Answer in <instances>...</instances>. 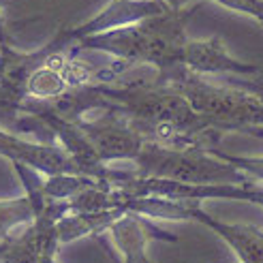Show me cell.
I'll use <instances>...</instances> for the list:
<instances>
[{
	"label": "cell",
	"mask_w": 263,
	"mask_h": 263,
	"mask_svg": "<svg viewBox=\"0 0 263 263\" xmlns=\"http://www.w3.org/2000/svg\"><path fill=\"white\" fill-rule=\"evenodd\" d=\"M103 99L118 105L146 141L174 148H216L225 135L186 101V97L159 80L95 86Z\"/></svg>",
	"instance_id": "obj_1"
},
{
	"label": "cell",
	"mask_w": 263,
	"mask_h": 263,
	"mask_svg": "<svg viewBox=\"0 0 263 263\" xmlns=\"http://www.w3.org/2000/svg\"><path fill=\"white\" fill-rule=\"evenodd\" d=\"M199 7H189L174 11L169 9L161 15L141 20L137 24L116 28L82 41L73 51H99L107 54L111 60H118L126 67L146 64L156 71V75H165L182 67L184 47L189 43L186 22L193 11Z\"/></svg>",
	"instance_id": "obj_2"
},
{
	"label": "cell",
	"mask_w": 263,
	"mask_h": 263,
	"mask_svg": "<svg viewBox=\"0 0 263 263\" xmlns=\"http://www.w3.org/2000/svg\"><path fill=\"white\" fill-rule=\"evenodd\" d=\"M154 80L176 88L186 97L197 114H201L222 133L240 130L253 135L263 128V101L251 92L229 84H212L203 75H195L184 67L165 75H154Z\"/></svg>",
	"instance_id": "obj_3"
},
{
	"label": "cell",
	"mask_w": 263,
	"mask_h": 263,
	"mask_svg": "<svg viewBox=\"0 0 263 263\" xmlns=\"http://www.w3.org/2000/svg\"><path fill=\"white\" fill-rule=\"evenodd\" d=\"M133 169L139 176L180 184H257L212 150L174 148L152 141H146Z\"/></svg>",
	"instance_id": "obj_4"
},
{
	"label": "cell",
	"mask_w": 263,
	"mask_h": 263,
	"mask_svg": "<svg viewBox=\"0 0 263 263\" xmlns=\"http://www.w3.org/2000/svg\"><path fill=\"white\" fill-rule=\"evenodd\" d=\"M73 122L82 128V133L90 141L92 150L97 152L103 165H111L118 161L135 163L146 146V139L137 130L133 120L118 105L103 99L101 92L97 107L88 109Z\"/></svg>",
	"instance_id": "obj_5"
},
{
	"label": "cell",
	"mask_w": 263,
	"mask_h": 263,
	"mask_svg": "<svg viewBox=\"0 0 263 263\" xmlns=\"http://www.w3.org/2000/svg\"><path fill=\"white\" fill-rule=\"evenodd\" d=\"M165 11H169V9L161 3V0H109L95 17L77 24L73 28L58 30L54 36H51V41L45 43V47L51 51L75 49L82 41H86L90 36L109 32L116 28H124V26L137 24L141 20L161 15Z\"/></svg>",
	"instance_id": "obj_6"
},
{
	"label": "cell",
	"mask_w": 263,
	"mask_h": 263,
	"mask_svg": "<svg viewBox=\"0 0 263 263\" xmlns=\"http://www.w3.org/2000/svg\"><path fill=\"white\" fill-rule=\"evenodd\" d=\"M0 156H5L9 163L28 165L45 176L80 174V169L75 167L71 156L60 146L36 141L5 126H0Z\"/></svg>",
	"instance_id": "obj_7"
},
{
	"label": "cell",
	"mask_w": 263,
	"mask_h": 263,
	"mask_svg": "<svg viewBox=\"0 0 263 263\" xmlns=\"http://www.w3.org/2000/svg\"><path fill=\"white\" fill-rule=\"evenodd\" d=\"M122 263H152L148 257V244L152 240L178 242L174 233L161 229L152 218L126 212L107 229Z\"/></svg>",
	"instance_id": "obj_8"
},
{
	"label": "cell",
	"mask_w": 263,
	"mask_h": 263,
	"mask_svg": "<svg viewBox=\"0 0 263 263\" xmlns=\"http://www.w3.org/2000/svg\"><path fill=\"white\" fill-rule=\"evenodd\" d=\"M182 67L195 75H255L261 67L251 62H242L229 54V49L220 36L210 39H189L184 47Z\"/></svg>",
	"instance_id": "obj_9"
},
{
	"label": "cell",
	"mask_w": 263,
	"mask_h": 263,
	"mask_svg": "<svg viewBox=\"0 0 263 263\" xmlns=\"http://www.w3.org/2000/svg\"><path fill=\"white\" fill-rule=\"evenodd\" d=\"M191 220H197L212 229L220 240L229 244L231 251L238 255L240 263H263V229L253 225H240V222H222L210 216L205 210L195 201L191 208Z\"/></svg>",
	"instance_id": "obj_10"
},
{
	"label": "cell",
	"mask_w": 263,
	"mask_h": 263,
	"mask_svg": "<svg viewBox=\"0 0 263 263\" xmlns=\"http://www.w3.org/2000/svg\"><path fill=\"white\" fill-rule=\"evenodd\" d=\"M122 210H109V212H67L58 220V238L60 244H69L80 238H99L107 233V229L120 218Z\"/></svg>",
	"instance_id": "obj_11"
},
{
	"label": "cell",
	"mask_w": 263,
	"mask_h": 263,
	"mask_svg": "<svg viewBox=\"0 0 263 263\" xmlns=\"http://www.w3.org/2000/svg\"><path fill=\"white\" fill-rule=\"evenodd\" d=\"M34 220V205L28 197L0 201V242H9L26 225Z\"/></svg>",
	"instance_id": "obj_12"
},
{
	"label": "cell",
	"mask_w": 263,
	"mask_h": 263,
	"mask_svg": "<svg viewBox=\"0 0 263 263\" xmlns=\"http://www.w3.org/2000/svg\"><path fill=\"white\" fill-rule=\"evenodd\" d=\"M214 154H218L222 161L231 163L233 167H238L244 176H248L253 182L263 184V156H235V154H227V152H220L216 148H212Z\"/></svg>",
	"instance_id": "obj_13"
},
{
	"label": "cell",
	"mask_w": 263,
	"mask_h": 263,
	"mask_svg": "<svg viewBox=\"0 0 263 263\" xmlns=\"http://www.w3.org/2000/svg\"><path fill=\"white\" fill-rule=\"evenodd\" d=\"M212 3H218L235 13H244L263 26V0H212Z\"/></svg>",
	"instance_id": "obj_14"
},
{
	"label": "cell",
	"mask_w": 263,
	"mask_h": 263,
	"mask_svg": "<svg viewBox=\"0 0 263 263\" xmlns=\"http://www.w3.org/2000/svg\"><path fill=\"white\" fill-rule=\"evenodd\" d=\"M225 84L251 92V95H255L257 99L263 101V69L255 75H229Z\"/></svg>",
	"instance_id": "obj_15"
},
{
	"label": "cell",
	"mask_w": 263,
	"mask_h": 263,
	"mask_svg": "<svg viewBox=\"0 0 263 263\" xmlns=\"http://www.w3.org/2000/svg\"><path fill=\"white\" fill-rule=\"evenodd\" d=\"M22 54H24L22 49H17V47H7V45L0 43V90H3L5 82L9 80L11 71L15 69V64L20 62Z\"/></svg>",
	"instance_id": "obj_16"
},
{
	"label": "cell",
	"mask_w": 263,
	"mask_h": 263,
	"mask_svg": "<svg viewBox=\"0 0 263 263\" xmlns=\"http://www.w3.org/2000/svg\"><path fill=\"white\" fill-rule=\"evenodd\" d=\"M0 43L7 45V47H15L11 41L9 26H7V20H5V0H0Z\"/></svg>",
	"instance_id": "obj_17"
},
{
	"label": "cell",
	"mask_w": 263,
	"mask_h": 263,
	"mask_svg": "<svg viewBox=\"0 0 263 263\" xmlns=\"http://www.w3.org/2000/svg\"><path fill=\"white\" fill-rule=\"evenodd\" d=\"M161 3L167 7V9H174V11H180V9H189V7H195L199 5V0H161Z\"/></svg>",
	"instance_id": "obj_18"
},
{
	"label": "cell",
	"mask_w": 263,
	"mask_h": 263,
	"mask_svg": "<svg viewBox=\"0 0 263 263\" xmlns=\"http://www.w3.org/2000/svg\"><path fill=\"white\" fill-rule=\"evenodd\" d=\"M5 251H7V242H0V259H3Z\"/></svg>",
	"instance_id": "obj_19"
},
{
	"label": "cell",
	"mask_w": 263,
	"mask_h": 263,
	"mask_svg": "<svg viewBox=\"0 0 263 263\" xmlns=\"http://www.w3.org/2000/svg\"><path fill=\"white\" fill-rule=\"evenodd\" d=\"M116 263H122V261H120V259H118V257H116Z\"/></svg>",
	"instance_id": "obj_20"
}]
</instances>
